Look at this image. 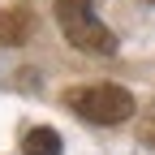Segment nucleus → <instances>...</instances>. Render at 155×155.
Here are the masks:
<instances>
[{"mask_svg":"<svg viewBox=\"0 0 155 155\" xmlns=\"http://www.w3.org/2000/svg\"><path fill=\"white\" fill-rule=\"evenodd\" d=\"M56 22H61V35L78 52H91V56H112L116 52V35L95 17L91 0H56Z\"/></svg>","mask_w":155,"mask_h":155,"instance_id":"1","label":"nucleus"},{"mask_svg":"<svg viewBox=\"0 0 155 155\" xmlns=\"http://www.w3.org/2000/svg\"><path fill=\"white\" fill-rule=\"evenodd\" d=\"M65 104L82 116V121H91V125H121V121H129V116L138 112L134 95L125 86H116V82H91L82 91H69Z\"/></svg>","mask_w":155,"mask_h":155,"instance_id":"2","label":"nucleus"},{"mask_svg":"<svg viewBox=\"0 0 155 155\" xmlns=\"http://www.w3.org/2000/svg\"><path fill=\"white\" fill-rule=\"evenodd\" d=\"M61 151H65L61 134H56V129H48V125L30 129L26 138H22V155H61Z\"/></svg>","mask_w":155,"mask_h":155,"instance_id":"3","label":"nucleus"},{"mask_svg":"<svg viewBox=\"0 0 155 155\" xmlns=\"http://www.w3.org/2000/svg\"><path fill=\"white\" fill-rule=\"evenodd\" d=\"M26 35H30V13L26 9L0 13V43H26Z\"/></svg>","mask_w":155,"mask_h":155,"instance_id":"4","label":"nucleus"},{"mask_svg":"<svg viewBox=\"0 0 155 155\" xmlns=\"http://www.w3.org/2000/svg\"><path fill=\"white\" fill-rule=\"evenodd\" d=\"M142 142L155 151V104L147 108V116H142Z\"/></svg>","mask_w":155,"mask_h":155,"instance_id":"5","label":"nucleus"},{"mask_svg":"<svg viewBox=\"0 0 155 155\" xmlns=\"http://www.w3.org/2000/svg\"><path fill=\"white\" fill-rule=\"evenodd\" d=\"M151 5H155V0H151Z\"/></svg>","mask_w":155,"mask_h":155,"instance_id":"6","label":"nucleus"}]
</instances>
